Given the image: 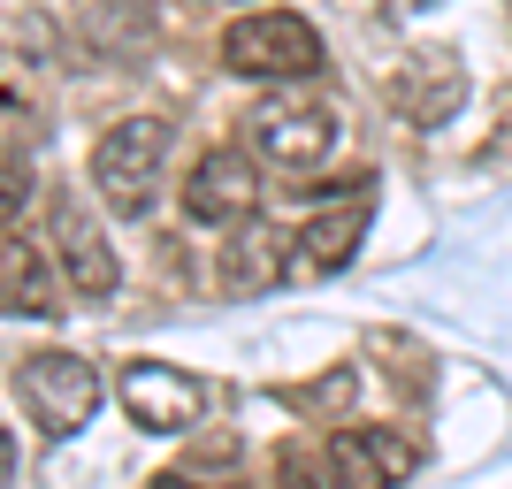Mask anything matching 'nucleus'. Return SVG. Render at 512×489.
Listing matches in <instances>:
<instances>
[{
  "label": "nucleus",
  "instance_id": "20e7f679",
  "mask_svg": "<svg viewBox=\"0 0 512 489\" xmlns=\"http://www.w3.org/2000/svg\"><path fill=\"white\" fill-rule=\"evenodd\" d=\"M184 214H192L199 230H245L260 214V169L253 153L237 146H214L192 161V176H184Z\"/></svg>",
  "mask_w": 512,
  "mask_h": 489
},
{
  "label": "nucleus",
  "instance_id": "9d476101",
  "mask_svg": "<svg viewBox=\"0 0 512 489\" xmlns=\"http://www.w3.org/2000/svg\"><path fill=\"white\" fill-rule=\"evenodd\" d=\"M459 92H467V77H459V62H451L444 46H428V54H413L398 77H390V107L406 115V123H444L451 107H459Z\"/></svg>",
  "mask_w": 512,
  "mask_h": 489
},
{
  "label": "nucleus",
  "instance_id": "f8f14e48",
  "mask_svg": "<svg viewBox=\"0 0 512 489\" xmlns=\"http://www.w3.org/2000/svg\"><path fill=\"white\" fill-rule=\"evenodd\" d=\"M283 405H306V413H344V405H352V375H344V367H329L321 383L283 390Z\"/></svg>",
  "mask_w": 512,
  "mask_h": 489
},
{
  "label": "nucleus",
  "instance_id": "39448f33",
  "mask_svg": "<svg viewBox=\"0 0 512 489\" xmlns=\"http://www.w3.org/2000/svg\"><path fill=\"white\" fill-rule=\"evenodd\" d=\"M245 138H253L260 161H276V169H321L329 153H337V115L314 100H260L245 115Z\"/></svg>",
  "mask_w": 512,
  "mask_h": 489
},
{
  "label": "nucleus",
  "instance_id": "f03ea898",
  "mask_svg": "<svg viewBox=\"0 0 512 489\" xmlns=\"http://www.w3.org/2000/svg\"><path fill=\"white\" fill-rule=\"evenodd\" d=\"M222 69H237V77H314L321 31L291 8H253L222 31Z\"/></svg>",
  "mask_w": 512,
  "mask_h": 489
},
{
  "label": "nucleus",
  "instance_id": "1a4fd4ad",
  "mask_svg": "<svg viewBox=\"0 0 512 489\" xmlns=\"http://www.w3.org/2000/svg\"><path fill=\"white\" fill-rule=\"evenodd\" d=\"M367 214H375V192H352L344 199V207H329V214H314V222H306L299 237H291V245H299V253H291V268H283V276H337L344 260L360 253V237H367Z\"/></svg>",
  "mask_w": 512,
  "mask_h": 489
},
{
  "label": "nucleus",
  "instance_id": "f257e3e1",
  "mask_svg": "<svg viewBox=\"0 0 512 489\" xmlns=\"http://www.w3.org/2000/svg\"><path fill=\"white\" fill-rule=\"evenodd\" d=\"M161 161H169V123H161V115H123V123L92 146V192H100L115 214L138 222V214L153 207Z\"/></svg>",
  "mask_w": 512,
  "mask_h": 489
},
{
  "label": "nucleus",
  "instance_id": "4468645a",
  "mask_svg": "<svg viewBox=\"0 0 512 489\" xmlns=\"http://www.w3.org/2000/svg\"><path fill=\"white\" fill-rule=\"evenodd\" d=\"M146 489H199L192 474H161V482H146Z\"/></svg>",
  "mask_w": 512,
  "mask_h": 489
},
{
  "label": "nucleus",
  "instance_id": "9b49d317",
  "mask_svg": "<svg viewBox=\"0 0 512 489\" xmlns=\"http://www.w3.org/2000/svg\"><path fill=\"white\" fill-rule=\"evenodd\" d=\"M8 314H62L54 283H46V268H39V253H31L23 230H8Z\"/></svg>",
  "mask_w": 512,
  "mask_h": 489
},
{
  "label": "nucleus",
  "instance_id": "7ed1b4c3",
  "mask_svg": "<svg viewBox=\"0 0 512 489\" xmlns=\"http://www.w3.org/2000/svg\"><path fill=\"white\" fill-rule=\"evenodd\" d=\"M16 398L31 405L39 436L62 444L100 413V367L77 360V352H31V360H16Z\"/></svg>",
  "mask_w": 512,
  "mask_h": 489
},
{
  "label": "nucleus",
  "instance_id": "6e6552de",
  "mask_svg": "<svg viewBox=\"0 0 512 489\" xmlns=\"http://www.w3.org/2000/svg\"><path fill=\"white\" fill-rule=\"evenodd\" d=\"M54 260H62V283L69 298H115V283H123V268H115V253H107V237L85 222V207L77 199H54Z\"/></svg>",
  "mask_w": 512,
  "mask_h": 489
},
{
  "label": "nucleus",
  "instance_id": "423d86ee",
  "mask_svg": "<svg viewBox=\"0 0 512 489\" xmlns=\"http://www.w3.org/2000/svg\"><path fill=\"white\" fill-rule=\"evenodd\" d=\"M115 398H123V413L138 428H153V436H184V428H199V413H207V383L184 375V367H169V360H130Z\"/></svg>",
  "mask_w": 512,
  "mask_h": 489
},
{
  "label": "nucleus",
  "instance_id": "ddd939ff",
  "mask_svg": "<svg viewBox=\"0 0 512 489\" xmlns=\"http://www.w3.org/2000/svg\"><path fill=\"white\" fill-rule=\"evenodd\" d=\"M283 489H337V467H329V451H291V467H283Z\"/></svg>",
  "mask_w": 512,
  "mask_h": 489
},
{
  "label": "nucleus",
  "instance_id": "0eeeda50",
  "mask_svg": "<svg viewBox=\"0 0 512 489\" xmlns=\"http://www.w3.org/2000/svg\"><path fill=\"white\" fill-rule=\"evenodd\" d=\"M321 451L337 467V489H398L421 467V444L406 428H352V436H329Z\"/></svg>",
  "mask_w": 512,
  "mask_h": 489
}]
</instances>
